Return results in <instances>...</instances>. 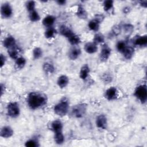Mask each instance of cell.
I'll return each instance as SVG.
<instances>
[{"mask_svg": "<svg viewBox=\"0 0 147 147\" xmlns=\"http://www.w3.org/2000/svg\"><path fill=\"white\" fill-rule=\"evenodd\" d=\"M47 97L45 95L38 92H31L28 96V106L33 110L42 107L47 103Z\"/></svg>", "mask_w": 147, "mask_h": 147, "instance_id": "6da1fadb", "label": "cell"}, {"mask_svg": "<svg viewBox=\"0 0 147 147\" xmlns=\"http://www.w3.org/2000/svg\"><path fill=\"white\" fill-rule=\"evenodd\" d=\"M69 103L67 99L64 98L61 99L54 107L55 113L59 116H64L68 111Z\"/></svg>", "mask_w": 147, "mask_h": 147, "instance_id": "7a4b0ae2", "label": "cell"}, {"mask_svg": "<svg viewBox=\"0 0 147 147\" xmlns=\"http://www.w3.org/2000/svg\"><path fill=\"white\" fill-rule=\"evenodd\" d=\"M134 95L141 101L142 103H145L147 99V89L145 85L138 86L134 92Z\"/></svg>", "mask_w": 147, "mask_h": 147, "instance_id": "3957f363", "label": "cell"}, {"mask_svg": "<svg viewBox=\"0 0 147 147\" xmlns=\"http://www.w3.org/2000/svg\"><path fill=\"white\" fill-rule=\"evenodd\" d=\"M87 110V105L84 103L79 104L73 107L71 114L76 118H81L86 113Z\"/></svg>", "mask_w": 147, "mask_h": 147, "instance_id": "277c9868", "label": "cell"}, {"mask_svg": "<svg viewBox=\"0 0 147 147\" xmlns=\"http://www.w3.org/2000/svg\"><path fill=\"white\" fill-rule=\"evenodd\" d=\"M8 115L12 118H16L20 114V108L16 102H11L7 106Z\"/></svg>", "mask_w": 147, "mask_h": 147, "instance_id": "5b68a950", "label": "cell"}, {"mask_svg": "<svg viewBox=\"0 0 147 147\" xmlns=\"http://www.w3.org/2000/svg\"><path fill=\"white\" fill-rule=\"evenodd\" d=\"M1 15L4 18H9L12 15V8L10 4L5 3L1 6Z\"/></svg>", "mask_w": 147, "mask_h": 147, "instance_id": "8992f818", "label": "cell"}, {"mask_svg": "<svg viewBox=\"0 0 147 147\" xmlns=\"http://www.w3.org/2000/svg\"><path fill=\"white\" fill-rule=\"evenodd\" d=\"M96 125L100 129H106L107 126L106 117L103 114L98 115L96 119Z\"/></svg>", "mask_w": 147, "mask_h": 147, "instance_id": "52a82bcc", "label": "cell"}, {"mask_svg": "<svg viewBox=\"0 0 147 147\" xmlns=\"http://www.w3.org/2000/svg\"><path fill=\"white\" fill-rule=\"evenodd\" d=\"M111 54V49L107 45H105L102 47L100 53V59L102 61H106L110 57Z\"/></svg>", "mask_w": 147, "mask_h": 147, "instance_id": "ba28073f", "label": "cell"}, {"mask_svg": "<svg viewBox=\"0 0 147 147\" xmlns=\"http://www.w3.org/2000/svg\"><path fill=\"white\" fill-rule=\"evenodd\" d=\"M117 96V90L115 87H111L107 89L105 92V97L109 100L115 99Z\"/></svg>", "mask_w": 147, "mask_h": 147, "instance_id": "9c48e42d", "label": "cell"}, {"mask_svg": "<svg viewBox=\"0 0 147 147\" xmlns=\"http://www.w3.org/2000/svg\"><path fill=\"white\" fill-rule=\"evenodd\" d=\"M14 132L10 126H4L1 130V136L3 138H9L11 137Z\"/></svg>", "mask_w": 147, "mask_h": 147, "instance_id": "30bf717a", "label": "cell"}, {"mask_svg": "<svg viewBox=\"0 0 147 147\" xmlns=\"http://www.w3.org/2000/svg\"><path fill=\"white\" fill-rule=\"evenodd\" d=\"M3 44V46L9 49L16 47V40L12 36H9L4 40Z\"/></svg>", "mask_w": 147, "mask_h": 147, "instance_id": "8fae6325", "label": "cell"}, {"mask_svg": "<svg viewBox=\"0 0 147 147\" xmlns=\"http://www.w3.org/2000/svg\"><path fill=\"white\" fill-rule=\"evenodd\" d=\"M80 53H81L80 49L79 48L74 47V48H71L69 50V53H68V56L71 60H74L76 59L79 56Z\"/></svg>", "mask_w": 147, "mask_h": 147, "instance_id": "7c38bea8", "label": "cell"}, {"mask_svg": "<svg viewBox=\"0 0 147 147\" xmlns=\"http://www.w3.org/2000/svg\"><path fill=\"white\" fill-rule=\"evenodd\" d=\"M84 50L88 53H94L98 50L96 44L94 42H87L84 45Z\"/></svg>", "mask_w": 147, "mask_h": 147, "instance_id": "4fadbf2b", "label": "cell"}, {"mask_svg": "<svg viewBox=\"0 0 147 147\" xmlns=\"http://www.w3.org/2000/svg\"><path fill=\"white\" fill-rule=\"evenodd\" d=\"M60 33L65 36L67 38H69L71 36H72L74 33L72 31L71 29H70L68 27L66 26L65 25H61L60 28Z\"/></svg>", "mask_w": 147, "mask_h": 147, "instance_id": "5bb4252c", "label": "cell"}, {"mask_svg": "<svg viewBox=\"0 0 147 147\" xmlns=\"http://www.w3.org/2000/svg\"><path fill=\"white\" fill-rule=\"evenodd\" d=\"M51 129L55 132H59V131H62V129H63V124L61 122V121L56 120L53 121L51 123Z\"/></svg>", "mask_w": 147, "mask_h": 147, "instance_id": "9a60e30c", "label": "cell"}, {"mask_svg": "<svg viewBox=\"0 0 147 147\" xmlns=\"http://www.w3.org/2000/svg\"><path fill=\"white\" fill-rule=\"evenodd\" d=\"M68 82H69L68 78L65 75H61L60 77H59L57 83L59 87L62 88L65 87L68 84Z\"/></svg>", "mask_w": 147, "mask_h": 147, "instance_id": "2e32d148", "label": "cell"}, {"mask_svg": "<svg viewBox=\"0 0 147 147\" xmlns=\"http://www.w3.org/2000/svg\"><path fill=\"white\" fill-rule=\"evenodd\" d=\"M89 72H90V68L88 65L87 64L83 65L80 69V78L83 80L86 79L88 77Z\"/></svg>", "mask_w": 147, "mask_h": 147, "instance_id": "e0dca14e", "label": "cell"}, {"mask_svg": "<svg viewBox=\"0 0 147 147\" xmlns=\"http://www.w3.org/2000/svg\"><path fill=\"white\" fill-rule=\"evenodd\" d=\"M55 18L52 16H48L45 17L42 20V24L45 26L50 27L51 26L53 23L55 22Z\"/></svg>", "mask_w": 147, "mask_h": 147, "instance_id": "ac0fdd59", "label": "cell"}, {"mask_svg": "<svg viewBox=\"0 0 147 147\" xmlns=\"http://www.w3.org/2000/svg\"><path fill=\"white\" fill-rule=\"evenodd\" d=\"M26 64V60L25 58L21 57L16 59L15 63V67L17 69H21L24 67Z\"/></svg>", "mask_w": 147, "mask_h": 147, "instance_id": "d6986e66", "label": "cell"}, {"mask_svg": "<svg viewBox=\"0 0 147 147\" xmlns=\"http://www.w3.org/2000/svg\"><path fill=\"white\" fill-rule=\"evenodd\" d=\"M55 141L57 144H61L64 141V137L62 131H59L55 133L54 136Z\"/></svg>", "mask_w": 147, "mask_h": 147, "instance_id": "ffe728a7", "label": "cell"}, {"mask_svg": "<svg viewBox=\"0 0 147 147\" xmlns=\"http://www.w3.org/2000/svg\"><path fill=\"white\" fill-rule=\"evenodd\" d=\"M134 52V50L133 47H126L123 52V56L126 59H130L133 56Z\"/></svg>", "mask_w": 147, "mask_h": 147, "instance_id": "44dd1931", "label": "cell"}, {"mask_svg": "<svg viewBox=\"0 0 147 147\" xmlns=\"http://www.w3.org/2000/svg\"><path fill=\"white\" fill-rule=\"evenodd\" d=\"M99 24L100 22L94 19L91 20L88 23V28L90 29L94 30V31H98L99 28Z\"/></svg>", "mask_w": 147, "mask_h": 147, "instance_id": "7402d4cb", "label": "cell"}, {"mask_svg": "<svg viewBox=\"0 0 147 147\" xmlns=\"http://www.w3.org/2000/svg\"><path fill=\"white\" fill-rule=\"evenodd\" d=\"M76 14L79 18H80L82 19H85L87 17V14L86 10H84V7L82 5H79V6L78 7Z\"/></svg>", "mask_w": 147, "mask_h": 147, "instance_id": "603a6c76", "label": "cell"}, {"mask_svg": "<svg viewBox=\"0 0 147 147\" xmlns=\"http://www.w3.org/2000/svg\"><path fill=\"white\" fill-rule=\"evenodd\" d=\"M43 70L47 74H52L55 71V68L52 64L49 63H45L42 66Z\"/></svg>", "mask_w": 147, "mask_h": 147, "instance_id": "cb8c5ba5", "label": "cell"}, {"mask_svg": "<svg viewBox=\"0 0 147 147\" xmlns=\"http://www.w3.org/2000/svg\"><path fill=\"white\" fill-rule=\"evenodd\" d=\"M134 44L136 45L143 46L147 44V36H143L140 37H138L134 41Z\"/></svg>", "mask_w": 147, "mask_h": 147, "instance_id": "d4e9b609", "label": "cell"}, {"mask_svg": "<svg viewBox=\"0 0 147 147\" xmlns=\"http://www.w3.org/2000/svg\"><path fill=\"white\" fill-rule=\"evenodd\" d=\"M68 41L71 44H72L73 45H77L79 43H80V39L78 36L74 34L69 38H68Z\"/></svg>", "mask_w": 147, "mask_h": 147, "instance_id": "484cf974", "label": "cell"}, {"mask_svg": "<svg viewBox=\"0 0 147 147\" xmlns=\"http://www.w3.org/2000/svg\"><path fill=\"white\" fill-rule=\"evenodd\" d=\"M8 54L10 56V57L13 59H18V51L16 47L11 48L8 49Z\"/></svg>", "mask_w": 147, "mask_h": 147, "instance_id": "4316f807", "label": "cell"}, {"mask_svg": "<svg viewBox=\"0 0 147 147\" xmlns=\"http://www.w3.org/2000/svg\"><path fill=\"white\" fill-rule=\"evenodd\" d=\"M42 49L39 47L35 48L33 51V56L34 59H38L42 56Z\"/></svg>", "mask_w": 147, "mask_h": 147, "instance_id": "83f0119b", "label": "cell"}, {"mask_svg": "<svg viewBox=\"0 0 147 147\" xmlns=\"http://www.w3.org/2000/svg\"><path fill=\"white\" fill-rule=\"evenodd\" d=\"M29 18L31 21L32 22H36L38 20H40V17L38 13L36 10H33L31 12H30L29 14Z\"/></svg>", "mask_w": 147, "mask_h": 147, "instance_id": "f1b7e54d", "label": "cell"}, {"mask_svg": "<svg viewBox=\"0 0 147 147\" xmlns=\"http://www.w3.org/2000/svg\"><path fill=\"white\" fill-rule=\"evenodd\" d=\"M104 40H105L104 36L102 34H99V33L96 34L94 36V40H93L94 43H95V44H99V43L103 42Z\"/></svg>", "mask_w": 147, "mask_h": 147, "instance_id": "f546056e", "label": "cell"}, {"mask_svg": "<svg viewBox=\"0 0 147 147\" xmlns=\"http://www.w3.org/2000/svg\"><path fill=\"white\" fill-rule=\"evenodd\" d=\"M56 33V30L53 28H48L45 32V36L47 38H50L53 37Z\"/></svg>", "mask_w": 147, "mask_h": 147, "instance_id": "4dcf8cb0", "label": "cell"}, {"mask_svg": "<svg viewBox=\"0 0 147 147\" xmlns=\"http://www.w3.org/2000/svg\"><path fill=\"white\" fill-rule=\"evenodd\" d=\"M113 1L111 0L105 1L103 3V8L105 11H109L113 6Z\"/></svg>", "mask_w": 147, "mask_h": 147, "instance_id": "1f68e13d", "label": "cell"}, {"mask_svg": "<svg viewBox=\"0 0 147 147\" xmlns=\"http://www.w3.org/2000/svg\"><path fill=\"white\" fill-rule=\"evenodd\" d=\"M117 49H118V51H119V52L123 53V51H125V49L126 48L125 42L124 41H119V42L117 43Z\"/></svg>", "mask_w": 147, "mask_h": 147, "instance_id": "d6a6232c", "label": "cell"}, {"mask_svg": "<svg viewBox=\"0 0 147 147\" xmlns=\"http://www.w3.org/2000/svg\"><path fill=\"white\" fill-rule=\"evenodd\" d=\"M26 7L27 10L31 12L33 10H34V8H35V2L33 1H30L26 2Z\"/></svg>", "mask_w": 147, "mask_h": 147, "instance_id": "836d02e7", "label": "cell"}, {"mask_svg": "<svg viewBox=\"0 0 147 147\" xmlns=\"http://www.w3.org/2000/svg\"><path fill=\"white\" fill-rule=\"evenodd\" d=\"M25 145L27 147H36V146H38L37 142L33 140H30L27 141L25 142Z\"/></svg>", "mask_w": 147, "mask_h": 147, "instance_id": "e575fe53", "label": "cell"}, {"mask_svg": "<svg viewBox=\"0 0 147 147\" xmlns=\"http://www.w3.org/2000/svg\"><path fill=\"white\" fill-rule=\"evenodd\" d=\"M0 61H1V67L2 68L3 65L5 64L6 61V57L2 54H1L0 56Z\"/></svg>", "mask_w": 147, "mask_h": 147, "instance_id": "d590c367", "label": "cell"}, {"mask_svg": "<svg viewBox=\"0 0 147 147\" xmlns=\"http://www.w3.org/2000/svg\"><path fill=\"white\" fill-rule=\"evenodd\" d=\"M124 27H125L124 29H125L126 32H127L131 31L133 30V28L131 25H128V24L127 25H125Z\"/></svg>", "mask_w": 147, "mask_h": 147, "instance_id": "8d00e7d4", "label": "cell"}, {"mask_svg": "<svg viewBox=\"0 0 147 147\" xmlns=\"http://www.w3.org/2000/svg\"><path fill=\"white\" fill-rule=\"evenodd\" d=\"M140 4L142 6L146 7V4H147V2L146 1H141L140 2Z\"/></svg>", "mask_w": 147, "mask_h": 147, "instance_id": "74e56055", "label": "cell"}, {"mask_svg": "<svg viewBox=\"0 0 147 147\" xmlns=\"http://www.w3.org/2000/svg\"><path fill=\"white\" fill-rule=\"evenodd\" d=\"M65 2H66L65 1H57V3L59 5H65Z\"/></svg>", "mask_w": 147, "mask_h": 147, "instance_id": "f35d334b", "label": "cell"}, {"mask_svg": "<svg viewBox=\"0 0 147 147\" xmlns=\"http://www.w3.org/2000/svg\"><path fill=\"white\" fill-rule=\"evenodd\" d=\"M129 11V7H126L123 9V12L125 13H127Z\"/></svg>", "mask_w": 147, "mask_h": 147, "instance_id": "ab89813d", "label": "cell"}, {"mask_svg": "<svg viewBox=\"0 0 147 147\" xmlns=\"http://www.w3.org/2000/svg\"><path fill=\"white\" fill-rule=\"evenodd\" d=\"M3 84H1V95H2V94H3Z\"/></svg>", "mask_w": 147, "mask_h": 147, "instance_id": "60d3db41", "label": "cell"}]
</instances>
